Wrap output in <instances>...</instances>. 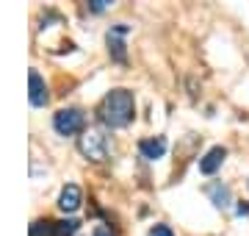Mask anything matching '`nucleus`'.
Listing matches in <instances>:
<instances>
[{"label": "nucleus", "mask_w": 249, "mask_h": 236, "mask_svg": "<svg viewBox=\"0 0 249 236\" xmlns=\"http://www.w3.org/2000/svg\"><path fill=\"white\" fill-rule=\"evenodd\" d=\"M97 117L106 128H124L136 117V98L130 89H111L100 100Z\"/></svg>", "instance_id": "f257e3e1"}, {"label": "nucleus", "mask_w": 249, "mask_h": 236, "mask_svg": "<svg viewBox=\"0 0 249 236\" xmlns=\"http://www.w3.org/2000/svg\"><path fill=\"white\" fill-rule=\"evenodd\" d=\"M78 150L89 161H106L108 158V139L100 131H83L78 137Z\"/></svg>", "instance_id": "f03ea898"}, {"label": "nucleus", "mask_w": 249, "mask_h": 236, "mask_svg": "<svg viewBox=\"0 0 249 236\" xmlns=\"http://www.w3.org/2000/svg\"><path fill=\"white\" fill-rule=\"evenodd\" d=\"M83 125H86V114L80 109H61L53 114V128H55V134H61V137L83 134Z\"/></svg>", "instance_id": "7ed1b4c3"}, {"label": "nucleus", "mask_w": 249, "mask_h": 236, "mask_svg": "<svg viewBox=\"0 0 249 236\" xmlns=\"http://www.w3.org/2000/svg\"><path fill=\"white\" fill-rule=\"evenodd\" d=\"M28 98H31V106H36V109H42V106H47V100H50V95H47V83L45 78L36 73V70H31V75H28Z\"/></svg>", "instance_id": "20e7f679"}, {"label": "nucleus", "mask_w": 249, "mask_h": 236, "mask_svg": "<svg viewBox=\"0 0 249 236\" xmlns=\"http://www.w3.org/2000/svg\"><path fill=\"white\" fill-rule=\"evenodd\" d=\"M80 203H83V192H80V186L67 183V186L61 189V195H58V209L67 211V214H75V211L80 209Z\"/></svg>", "instance_id": "39448f33"}, {"label": "nucleus", "mask_w": 249, "mask_h": 236, "mask_svg": "<svg viewBox=\"0 0 249 236\" xmlns=\"http://www.w3.org/2000/svg\"><path fill=\"white\" fill-rule=\"evenodd\" d=\"M224 158H227V150H224L222 145L211 147V150L199 158V173H202V175H213L216 170L224 164Z\"/></svg>", "instance_id": "423d86ee"}, {"label": "nucleus", "mask_w": 249, "mask_h": 236, "mask_svg": "<svg viewBox=\"0 0 249 236\" xmlns=\"http://www.w3.org/2000/svg\"><path fill=\"white\" fill-rule=\"evenodd\" d=\"M205 195L211 197V203H213L216 209H230L232 195H230V186H227V183H222V181L208 183V186H205Z\"/></svg>", "instance_id": "0eeeda50"}, {"label": "nucleus", "mask_w": 249, "mask_h": 236, "mask_svg": "<svg viewBox=\"0 0 249 236\" xmlns=\"http://www.w3.org/2000/svg\"><path fill=\"white\" fill-rule=\"evenodd\" d=\"M127 34H130V28L127 25H114L111 31H108V50H111V56H114L119 64L124 61V42H122V37H127Z\"/></svg>", "instance_id": "6e6552de"}, {"label": "nucleus", "mask_w": 249, "mask_h": 236, "mask_svg": "<svg viewBox=\"0 0 249 236\" xmlns=\"http://www.w3.org/2000/svg\"><path fill=\"white\" fill-rule=\"evenodd\" d=\"M139 153H142V158H147V161L163 158V153H166V139H163V137L142 139V142H139Z\"/></svg>", "instance_id": "1a4fd4ad"}, {"label": "nucleus", "mask_w": 249, "mask_h": 236, "mask_svg": "<svg viewBox=\"0 0 249 236\" xmlns=\"http://www.w3.org/2000/svg\"><path fill=\"white\" fill-rule=\"evenodd\" d=\"M78 231V222L75 219H64V222H55V236H72Z\"/></svg>", "instance_id": "9d476101"}, {"label": "nucleus", "mask_w": 249, "mask_h": 236, "mask_svg": "<svg viewBox=\"0 0 249 236\" xmlns=\"http://www.w3.org/2000/svg\"><path fill=\"white\" fill-rule=\"evenodd\" d=\"M147 236H175V234H172V228H169V225H152Z\"/></svg>", "instance_id": "9b49d317"}, {"label": "nucleus", "mask_w": 249, "mask_h": 236, "mask_svg": "<svg viewBox=\"0 0 249 236\" xmlns=\"http://www.w3.org/2000/svg\"><path fill=\"white\" fill-rule=\"evenodd\" d=\"M89 9H91V11H106V9H108V0H91Z\"/></svg>", "instance_id": "f8f14e48"}, {"label": "nucleus", "mask_w": 249, "mask_h": 236, "mask_svg": "<svg viewBox=\"0 0 249 236\" xmlns=\"http://www.w3.org/2000/svg\"><path fill=\"white\" fill-rule=\"evenodd\" d=\"M91 236H114V234H111L108 228H94V234H91Z\"/></svg>", "instance_id": "ddd939ff"}, {"label": "nucleus", "mask_w": 249, "mask_h": 236, "mask_svg": "<svg viewBox=\"0 0 249 236\" xmlns=\"http://www.w3.org/2000/svg\"><path fill=\"white\" fill-rule=\"evenodd\" d=\"M247 189H249V181H247Z\"/></svg>", "instance_id": "4468645a"}]
</instances>
